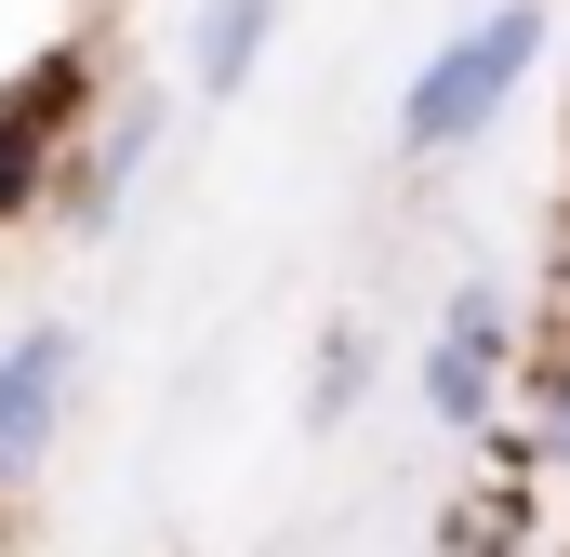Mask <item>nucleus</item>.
<instances>
[{
    "label": "nucleus",
    "instance_id": "1",
    "mask_svg": "<svg viewBox=\"0 0 570 557\" xmlns=\"http://www.w3.org/2000/svg\"><path fill=\"white\" fill-rule=\"evenodd\" d=\"M531 67H544V0H491L478 27H451L425 67H412V94H399V146H412V159L478 146L518 94H531Z\"/></svg>",
    "mask_w": 570,
    "mask_h": 557
},
{
    "label": "nucleus",
    "instance_id": "2",
    "mask_svg": "<svg viewBox=\"0 0 570 557\" xmlns=\"http://www.w3.org/2000/svg\"><path fill=\"white\" fill-rule=\"evenodd\" d=\"M67 399H80V332H67V319L0 332V491L40 478V451L67 438Z\"/></svg>",
    "mask_w": 570,
    "mask_h": 557
},
{
    "label": "nucleus",
    "instance_id": "3",
    "mask_svg": "<svg viewBox=\"0 0 570 557\" xmlns=\"http://www.w3.org/2000/svg\"><path fill=\"white\" fill-rule=\"evenodd\" d=\"M504 359H518V319H504L491 278H464V292L438 305V332H425V412H438V424H491Z\"/></svg>",
    "mask_w": 570,
    "mask_h": 557
},
{
    "label": "nucleus",
    "instance_id": "4",
    "mask_svg": "<svg viewBox=\"0 0 570 557\" xmlns=\"http://www.w3.org/2000/svg\"><path fill=\"white\" fill-rule=\"evenodd\" d=\"M67 107H80V67H67V53H53L40 80H0V226H27V213H40L53 146H67Z\"/></svg>",
    "mask_w": 570,
    "mask_h": 557
},
{
    "label": "nucleus",
    "instance_id": "5",
    "mask_svg": "<svg viewBox=\"0 0 570 557\" xmlns=\"http://www.w3.org/2000/svg\"><path fill=\"white\" fill-rule=\"evenodd\" d=\"M266 40H279V0H199V27H186V80L226 107V94H253Z\"/></svg>",
    "mask_w": 570,
    "mask_h": 557
},
{
    "label": "nucleus",
    "instance_id": "6",
    "mask_svg": "<svg viewBox=\"0 0 570 557\" xmlns=\"http://www.w3.org/2000/svg\"><path fill=\"white\" fill-rule=\"evenodd\" d=\"M358 385H372V332H332L318 372H305V424H345V412H358Z\"/></svg>",
    "mask_w": 570,
    "mask_h": 557
},
{
    "label": "nucleus",
    "instance_id": "7",
    "mask_svg": "<svg viewBox=\"0 0 570 557\" xmlns=\"http://www.w3.org/2000/svg\"><path fill=\"white\" fill-rule=\"evenodd\" d=\"M146 146H159V107H120V134H107V159H94V213H120V186L146 173Z\"/></svg>",
    "mask_w": 570,
    "mask_h": 557
}]
</instances>
